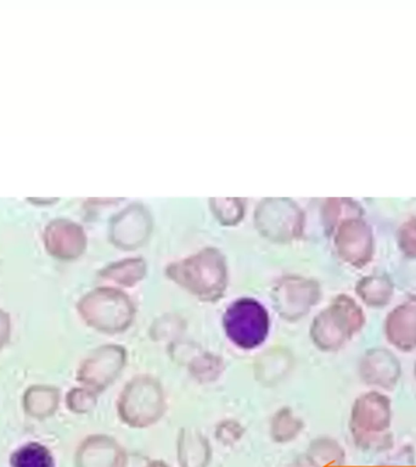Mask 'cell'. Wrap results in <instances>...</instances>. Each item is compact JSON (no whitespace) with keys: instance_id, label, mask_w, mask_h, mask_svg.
Returning <instances> with one entry per match:
<instances>
[{"instance_id":"13","label":"cell","mask_w":416,"mask_h":467,"mask_svg":"<svg viewBox=\"0 0 416 467\" xmlns=\"http://www.w3.org/2000/svg\"><path fill=\"white\" fill-rule=\"evenodd\" d=\"M357 295L364 305L371 308H382L389 305L393 296V286L385 277H365L357 285Z\"/></svg>"},{"instance_id":"10","label":"cell","mask_w":416,"mask_h":467,"mask_svg":"<svg viewBox=\"0 0 416 467\" xmlns=\"http://www.w3.org/2000/svg\"><path fill=\"white\" fill-rule=\"evenodd\" d=\"M177 460L181 467H208L212 460L210 441L200 431L182 429L178 434Z\"/></svg>"},{"instance_id":"8","label":"cell","mask_w":416,"mask_h":467,"mask_svg":"<svg viewBox=\"0 0 416 467\" xmlns=\"http://www.w3.org/2000/svg\"><path fill=\"white\" fill-rule=\"evenodd\" d=\"M386 338L401 352L416 348V297L397 306L385 321Z\"/></svg>"},{"instance_id":"18","label":"cell","mask_w":416,"mask_h":467,"mask_svg":"<svg viewBox=\"0 0 416 467\" xmlns=\"http://www.w3.org/2000/svg\"><path fill=\"white\" fill-rule=\"evenodd\" d=\"M244 429L235 421H223L215 430V438L224 445H233L243 437Z\"/></svg>"},{"instance_id":"3","label":"cell","mask_w":416,"mask_h":467,"mask_svg":"<svg viewBox=\"0 0 416 467\" xmlns=\"http://www.w3.org/2000/svg\"><path fill=\"white\" fill-rule=\"evenodd\" d=\"M363 309L353 298L341 295L314 317L310 337L323 352H335L364 327Z\"/></svg>"},{"instance_id":"1","label":"cell","mask_w":416,"mask_h":467,"mask_svg":"<svg viewBox=\"0 0 416 467\" xmlns=\"http://www.w3.org/2000/svg\"><path fill=\"white\" fill-rule=\"evenodd\" d=\"M390 418V400L385 394L370 390L358 397L349 420L350 434L358 449L386 451L392 448Z\"/></svg>"},{"instance_id":"14","label":"cell","mask_w":416,"mask_h":467,"mask_svg":"<svg viewBox=\"0 0 416 467\" xmlns=\"http://www.w3.org/2000/svg\"><path fill=\"white\" fill-rule=\"evenodd\" d=\"M13 467H55L53 456L47 448L38 443H29L17 449L11 456Z\"/></svg>"},{"instance_id":"17","label":"cell","mask_w":416,"mask_h":467,"mask_svg":"<svg viewBox=\"0 0 416 467\" xmlns=\"http://www.w3.org/2000/svg\"><path fill=\"white\" fill-rule=\"evenodd\" d=\"M375 467H415V454L411 445H404L390 452Z\"/></svg>"},{"instance_id":"6","label":"cell","mask_w":416,"mask_h":467,"mask_svg":"<svg viewBox=\"0 0 416 467\" xmlns=\"http://www.w3.org/2000/svg\"><path fill=\"white\" fill-rule=\"evenodd\" d=\"M320 298V288L314 281L287 277L274 288L273 305L285 320L297 321L307 316Z\"/></svg>"},{"instance_id":"11","label":"cell","mask_w":416,"mask_h":467,"mask_svg":"<svg viewBox=\"0 0 416 467\" xmlns=\"http://www.w3.org/2000/svg\"><path fill=\"white\" fill-rule=\"evenodd\" d=\"M80 467H128L127 451L111 438H99L84 449Z\"/></svg>"},{"instance_id":"20","label":"cell","mask_w":416,"mask_h":467,"mask_svg":"<svg viewBox=\"0 0 416 467\" xmlns=\"http://www.w3.org/2000/svg\"><path fill=\"white\" fill-rule=\"evenodd\" d=\"M145 467H171L170 465H167L164 462H160V460H153V462H150L148 465Z\"/></svg>"},{"instance_id":"21","label":"cell","mask_w":416,"mask_h":467,"mask_svg":"<svg viewBox=\"0 0 416 467\" xmlns=\"http://www.w3.org/2000/svg\"><path fill=\"white\" fill-rule=\"evenodd\" d=\"M414 374H415V379H416V361H415V365H414Z\"/></svg>"},{"instance_id":"9","label":"cell","mask_w":416,"mask_h":467,"mask_svg":"<svg viewBox=\"0 0 416 467\" xmlns=\"http://www.w3.org/2000/svg\"><path fill=\"white\" fill-rule=\"evenodd\" d=\"M339 230L338 241V254L349 265H367L371 257V235L367 226L360 222H349Z\"/></svg>"},{"instance_id":"15","label":"cell","mask_w":416,"mask_h":467,"mask_svg":"<svg viewBox=\"0 0 416 467\" xmlns=\"http://www.w3.org/2000/svg\"><path fill=\"white\" fill-rule=\"evenodd\" d=\"M302 427L301 420L295 418L290 409L284 408L273 419L270 433H272L273 441L276 443H287L298 436Z\"/></svg>"},{"instance_id":"5","label":"cell","mask_w":416,"mask_h":467,"mask_svg":"<svg viewBox=\"0 0 416 467\" xmlns=\"http://www.w3.org/2000/svg\"><path fill=\"white\" fill-rule=\"evenodd\" d=\"M164 397L162 387L150 376L131 379L120 396V415L128 426L146 429L162 418Z\"/></svg>"},{"instance_id":"7","label":"cell","mask_w":416,"mask_h":467,"mask_svg":"<svg viewBox=\"0 0 416 467\" xmlns=\"http://www.w3.org/2000/svg\"><path fill=\"white\" fill-rule=\"evenodd\" d=\"M359 374L368 386L392 390L400 381L401 365L389 349H368L361 358Z\"/></svg>"},{"instance_id":"16","label":"cell","mask_w":416,"mask_h":467,"mask_svg":"<svg viewBox=\"0 0 416 467\" xmlns=\"http://www.w3.org/2000/svg\"><path fill=\"white\" fill-rule=\"evenodd\" d=\"M190 371L195 376L197 381L210 382L212 379L208 372L213 379L219 378L223 371V361L221 358L212 356V354H203L199 360H195L190 365Z\"/></svg>"},{"instance_id":"19","label":"cell","mask_w":416,"mask_h":467,"mask_svg":"<svg viewBox=\"0 0 416 467\" xmlns=\"http://www.w3.org/2000/svg\"><path fill=\"white\" fill-rule=\"evenodd\" d=\"M400 244L405 254L416 257V222L407 223L400 232Z\"/></svg>"},{"instance_id":"12","label":"cell","mask_w":416,"mask_h":467,"mask_svg":"<svg viewBox=\"0 0 416 467\" xmlns=\"http://www.w3.org/2000/svg\"><path fill=\"white\" fill-rule=\"evenodd\" d=\"M307 460L312 467H345L346 452L331 437H319L309 444Z\"/></svg>"},{"instance_id":"2","label":"cell","mask_w":416,"mask_h":467,"mask_svg":"<svg viewBox=\"0 0 416 467\" xmlns=\"http://www.w3.org/2000/svg\"><path fill=\"white\" fill-rule=\"evenodd\" d=\"M168 276L203 302L214 303L224 295L226 270L219 252L206 250L168 266Z\"/></svg>"},{"instance_id":"4","label":"cell","mask_w":416,"mask_h":467,"mask_svg":"<svg viewBox=\"0 0 416 467\" xmlns=\"http://www.w3.org/2000/svg\"><path fill=\"white\" fill-rule=\"evenodd\" d=\"M226 337L237 348L254 350L268 338L270 317L257 299L244 297L230 303L223 316Z\"/></svg>"}]
</instances>
